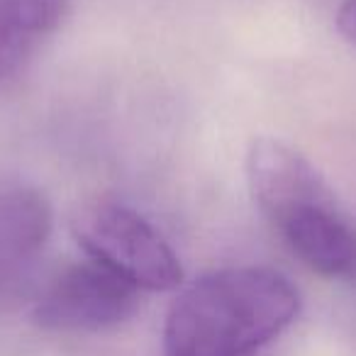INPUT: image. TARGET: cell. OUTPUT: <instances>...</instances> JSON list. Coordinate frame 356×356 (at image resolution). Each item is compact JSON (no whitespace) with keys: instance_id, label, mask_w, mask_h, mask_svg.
I'll return each instance as SVG.
<instances>
[{"instance_id":"cell-5","label":"cell","mask_w":356,"mask_h":356,"mask_svg":"<svg viewBox=\"0 0 356 356\" xmlns=\"http://www.w3.org/2000/svg\"><path fill=\"white\" fill-rule=\"evenodd\" d=\"M51 205L40 188L0 181V298L10 296L32 273L51 234Z\"/></svg>"},{"instance_id":"cell-2","label":"cell","mask_w":356,"mask_h":356,"mask_svg":"<svg viewBox=\"0 0 356 356\" xmlns=\"http://www.w3.org/2000/svg\"><path fill=\"white\" fill-rule=\"evenodd\" d=\"M247 178L259 210L310 271L327 278L354 276L356 227L302 154L278 139H254Z\"/></svg>"},{"instance_id":"cell-1","label":"cell","mask_w":356,"mask_h":356,"mask_svg":"<svg viewBox=\"0 0 356 356\" xmlns=\"http://www.w3.org/2000/svg\"><path fill=\"white\" fill-rule=\"evenodd\" d=\"M300 312V293L266 266L205 273L178 293L163 322L166 356H254Z\"/></svg>"},{"instance_id":"cell-4","label":"cell","mask_w":356,"mask_h":356,"mask_svg":"<svg viewBox=\"0 0 356 356\" xmlns=\"http://www.w3.org/2000/svg\"><path fill=\"white\" fill-rule=\"evenodd\" d=\"M139 293L122 276L88 259L71 264L44 288L32 320L47 332H105L137 315Z\"/></svg>"},{"instance_id":"cell-6","label":"cell","mask_w":356,"mask_h":356,"mask_svg":"<svg viewBox=\"0 0 356 356\" xmlns=\"http://www.w3.org/2000/svg\"><path fill=\"white\" fill-rule=\"evenodd\" d=\"M69 0H0V88L17 79L61 25Z\"/></svg>"},{"instance_id":"cell-3","label":"cell","mask_w":356,"mask_h":356,"mask_svg":"<svg viewBox=\"0 0 356 356\" xmlns=\"http://www.w3.org/2000/svg\"><path fill=\"white\" fill-rule=\"evenodd\" d=\"M74 237L88 259L122 276L139 291H171L184 268L168 242L134 210L95 203L76 215Z\"/></svg>"},{"instance_id":"cell-7","label":"cell","mask_w":356,"mask_h":356,"mask_svg":"<svg viewBox=\"0 0 356 356\" xmlns=\"http://www.w3.org/2000/svg\"><path fill=\"white\" fill-rule=\"evenodd\" d=\"M337 25H339L341 35L356 44V0H344L337 13Z\"/></svg>"}]
</instances>
